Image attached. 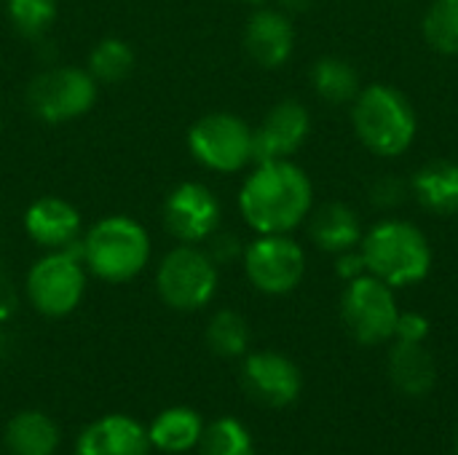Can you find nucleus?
Listing matches in <instances>:
<instances>
[{"mask_svg": "<svg viewBox=\"0 0 458 455\" xmlns=\"http://www.w3.org/2000/svg\"><path fill=\"white\" fill-rule=\"evenodd\" d=\"M403 196H405V185L394 182V180H384L373 188V201L381 206H394L403 201Z\"/></svg>", "mask_w": 458, "mask_h": 455, "instance_id": "obj_29", "label": "nucleus"}, {"mask_svg": "<svg viewBox=\"0 0 458 455\" xmlns=\"http://www.w3.org/2000/svg\"><path fill=\"white\" fill-rule=\"evenodd\" d=\"M156 287L174 311H199L217 292V263L196 244H180L158 265Z\"/></svg>", "mask_w": 458, "mask_h": 455, "instance_id": "obj_5", "label": "nucleus"}, {"mask_svg": "<svg viewBox=\"0 0 458 455\" xmlns=\"http://www.w3.org/2000/svg\"><path fill=\"white\" fill-rule=\"evenodd\" d=\"M242 381L247 394L266 408H290L303 389L301 370L279 351H255L244 359Z\"/></svg>", "mask_w": 458, "mask_h": 455, "instance_id": "obj_12", "label": "nucleus"}, {"mask_svg": "<svg viewBox=\"0 0 458 455\" xmlns=\"http://www.w3.org/2000/svg\"><path fill=\"white\" fill-rule=\"evenodd\" d=\"M311 131V115L303 102L284 99L268 110L263 123L252 129V161H284L298 153Z\"/></svg>", "mask_w": 458, "mask_h": 455, "instance_id": "obj_13", "label": "nucleus"}, {"mask_svg": "<svg viewBox=\"0 0 458 455\" xmlns=\"http://www.w3.org/2000/svg\"><path fill=\"white\" fill-rule=\"evenodd\" d=\"M338 274H341V279H346V282H352V279H357V276L368 274L362 255H360V252H354V249L341 252V255H338Z\"/></svg>", "mask_w": 458, "mask_h": 455, "instance_id": "obj_30", "label": "nucleus"}, {"mask_svg": "<svg viewBox=\"0 0 458 455\" xmlns=\"http://www.w3.org/2000/svg\"><path fill=\"white\" fill-rule=\"evenodd\" d=\"M86 292V271L72 255L54 249L27 274V298L43 316L59 319L78 308Z\"/></svg>", "mask_w": 458, "mask_h": 455, "instance_id": "obj_10", "label": "nucleus"}, {"mask_svg": "<svg viewBox=\"0 0 458 455\" xmlns=\"http://www.w3.org/2000/svg\"><path fill=\"white\" fill-rule=\"evenodd\" d=\"M164 225L180 244L209 241L220 225V201L207 185L182 182L164 201Z\"/></svg>", "mask_w": 458, "mask_h": 455, "instance_id": "obj_11", "label": "nucleus"}, {"mask_svg": "<svg viewBox=\"0 0 458 455\" xmlns=\"http://www.w3.org/2000/svg\"><path fill=\"white\" fill-rule=\"evenodd\" d=\"M311 204L314 185L290 158L258 164L239 193L242 217L255 233H293L311 215Z\"/></svg>", "mask_w": 458, "mask_h": 455, "instance_id": "obj_1", "label": "nucleus"}, {"mask_svg": "<svg viewBox=\"0 0 458 455\" xmlns=\"http://www.w3.org/2000/svg\"><path fill=\"white\" fill-rule=\"evenodd\" d=\"M411 193L419 204L440 217H451L458 212V164L454 161H432L421 166L411 180Z\"/></svg>", "mask_w": 458, "mask_h": 455, "instance_id": "obj_18", "label": "nucleus"}, {"mask_svg": "<svg viewBox=\"0 0 458 455\" xmlns=\"http://www.w3.org/2000/svg\"><path fill=\"white\" fill-rule=\"evenodd\" d=\"M244 48L255 64L266 70L282 67L295 48V29L290 16L274 8L255 11L244 29Z\"/></svg>", "mask_w": 458, "mask_h": 455, "instance_id": "obj_15", "label": "nucleus"}, {"mask_svg": "<svg viewBox=\"0 0 458 455\" xmlns=\"http://www.w3.org/2000/svg\"><path fill=\"white\" fill-rule=\"evenodd\" d=\"M201 432H204V421L191 408H169V410L158 413L148 426L150 445L161 453L172 455L196 451Z\"/></svg>", "mask_w": 458, "mask_h": 455, "instance_id": "obj_20", "label": "nucleus"}, {"mask_svg": "<svg viewBox=\"0 0 458 455\" xmlns=\"http://www.w3.org/2000/svg\"><path fill=\"white\" fill-rule=\"evenodd\" d=\"M352 123L360 142L381 158L403 156L419 131V118L411 99L389 83L360 88L352 102Z\"/></svg>", "mask_w": 458, "mask_h": 455, "instance_id": "obj_3", "label": "nucleus"}, {"mask_svg": "<svg viewBox=\"0 0 458 455\" xmlns=\"http://www.w3.org/2000/svg\"><path fill=\"white\" fill-rule=\"evenodd\" d=\"M306 3H309V0H284V5H287V8H303Z\"/></svg>", "mask_w": 458, "mask_h": 455, "instance_id": "obj_32", "label": "nucleus"}, {"mask_svg": "<svg viewBox=\"0 0 458 455\" xmlns=\"http://www.w3.org/2000/svg\"><path fill=\"white\" fill-rule=\"evenodd\" d=\"M456 455H458V429H456Z\"/></svg>", "mask_w": 458, "mask_h": 455, "instance_id": "obj_34", "label": "nucleus"}, {"mask_svg": "<svg viewBox=\"0 0 458 455\" xmlns=\"http://www.w3.org/2000/svg\"><path fill=\"white\" fill-rule=\"evenodd\" d=\"M311 241L330 255H341L349 249H357L362 241V225L357 220V212L346 204H325L314 212L309 225Z\"/></svg>", "mask_w": 458, "mask_h": 455, "instance_id": "obj_19", "label": "nucleus"}, {"mask_svg": "<svg viewBox=\"0 0 458 455\" xmlns=\"http://www.w3.org/2000/svg\"><path fill=\"white\" fill-rule=\"evenodd\" d=\"M311 86L314 91L330 105L354 102L360 94V75L352 62L341 56H325L311 67Z\"/></svg>", "mask_w": 458, "mask_h": 455, "instance_id": "obj_22", "label": "nucleus"}, {"mask_svg": "<svg viewBox=\"0 0 458 455\" xmlns=\"http://www.w3.org/2000/svg\"><path fill=\"white\" fill-rule=\"evenodd\" d=\"M360 255L368 274L394 290L419 284L432 271V247L427 233L408 220H381L362 233Z\"/></svg>", "mask_w": 458, "mask_h": 455, "instance_id": "obj_2", "label": "nucleus"}, {"mask_svg": "<svg viewBox=\"0 0 458 455\" xmlns=\"http://www.w3.org/2000/svg\"><path fill=\"white\" fill-rule=\"evenodd\" d=\"M207 346L223 359L244 357L247 346H250V324H247V319L239 311H231V308L217 311L207 324Z\"/></svg>", "mask_w": 458, "mask_h": 455, "instance_id": "obj_23", "label": "nucleus"}, {"mask_svg": "<svg viewBox=\"0 0 458 455\" xmlns=\"http://www.w3.org/2000/svg\"><path fill=\"white\" fill-rule=\"evenodd\" d=\"M209 239H215L212 241V249H209V257L215 263H228V260H233L239 255V241L233 236H215L212 233Z\"/></svg>", "mask_w": 458, "mask_h": 455, "instance_id": "obj_31", "label": "nucleus"}, {"mask_svg": "<svg viewBox=\"0 0 458 455\" xmlns=\"http://www.w3.org/2000/svg\"><path fill=\"white\" fill-rule=\"evenodd\" d=\"M429 335V319L424 314H416V311H408L397 316V327H394V338L397 341H405V343H424Z\"/></svg>", "mask_w": 458, "mask_h": 455, "instance_id": "obj_28", "label": "nucleus"}, {"mask_svg": "<svg viewBox=\"0 0 458 455\" xmlns=\"http://www.w3.org/2000/svg\"><path fill=\"white\" fill-rule=\"evenodd\" d=\"M244 3H255L258 5V3H266V0H244Z\"/></svg>", "mask_w": 458, "mask_h": 455, "instance_id": "obj_33", "label": "nucleus"}, {"mask_svg": "<svg viewBox=\"0 0 458 455\" xmlns=\"http://www.w3.org/2000/svg\"><path fill=\"white\" fill-rule=\"evenodd\" d=\"M83 260L97 279L123 284L145 271L150 260V239L137 220L113 215L89 228L83 239Z\"/></svg>", "mask_w": 458, "mask_h": 455, "instance_id": "obj_4", "label": "nucleus"}, {"mask_svg": "<svg viewBox=\"0 0 458 455\" xmlns=\"http://www.w3.org/2000/svg\"><path fill=\"white\" fill-rule=\"evenodd\" d=\"M5 448L11 455H54L59 426L40 410H21L5 426Z\"/></svg>", "mask_w": 458, "mask_h": 455, "instance_id": "obj_21", "label": "nucleus"}, {"mask_svg": "<svg viewBox=\"0 0 458 455\" xmlns=\"http://www.w3.org/2000/svg\"><path fill=\"white\" fill-rule=\"evenodd\" d=\"M421 29L432 51L445 56L458 54V0H432Z\"/></svg>", "mask_w": 458, "mask_h": 455, "instance_id": "obj_26", "label": "nucleus"}, {"mask_svg": "<svg viewBox=\"0 0 458 455\" xmlns=\"http://www.w3.org/2000/svg\"><path fill=\"white\" fill-rule=\"evenodd\" d=\"M8 19L21 35L38 38L54 24L56 0H8Z\"/></svg>", "mask_w": 458, "mask_h": 455, "instance_id": "obj_27", "label": "nucleus"}, {"mask_svg": "<svg viewBox=\"0 0 458 455\" xmlns=\"http://www.w3.org/2000/svg\"><path fill=\"white\" fill-rule=\"evenodd\" d=\"M148 426L123 413L91 421L75 440V455H150Z\"/></svg>", "mask_w": 458, "mask_h": 455, "instance_id": "obj_14", "label": "nucleus"}, {"mask_svg": "<svg viewBox=\"0 0 458 455\" xmlns=\"http://www.w3.org/2000/svg\"><path fill=\"white\" fill-rule=\"evenodd\" d=\"M244 274L266 295L293 292L306 274V252L290 233H258L244 249Z\"/></svg>", "mask_w": 458, "mask_h": 455, "instance_id": "obj_9", "label": "nucleus"}, {"mask_svg": "<svg viewBox=\"0 0 458 455\" xmlns=\"http://www.w3.org/2000/svg\"><path fill=\"white\" fill-rule=\"evenodd\" d=\"M97 102V80L81 67H54L40 72L27 88V105L46 123H64L86 115Z\"/></svg>", "mask_w": 458, "mask_h": 455, "instance_id": "obj_8", "label": "nucleus"}, {"mask_svg": "<svg viewBox=\"0 0 458 455\" xmlns=\"http://www.w3.org/2000/svg\"><path fill=\"white\" fill-rule=\"evenodd\" d=\"M24 231L38 247L64 249L81 233V215L70 201L56 196H43L27 206Z\"/></svg>", "mask_w": 458, "mask_h": 455, "instance_id": "obj_16", "label": "nucleus"}, {"mask_svg": "<svg viewBox=\"0 0 458 455\" xmlns=\"http://www.w3.org/2000/svg\"><path fill=\"white\" fill-rule=\"evenodd\" d=\"M341 316L352 338L362 346H378L394 338L400 316L394 287L376 279L373 274H362L346 282L341 298Z\"/></svg>", "mask_w": 458, "mask_h": 455, "instance_id": "obj_6", "label": "nucleus"}, {"mask_svg": "<svg viewBox=\"0 0 458 455\" xmlns=\"http://www.w3.org/2000/svg\"><path fill=\"white\" fill-rule=\"evenodd\" d=\"M389 378L397 392L408 397H424L437 383L435 357L424 349V343L397 341V346L389 354Z\"/></svg>", "mask_w": 458, "mask_h": 455, "instance_id": "obj_17", "label": "nucleus"}, {"mask_svg": "<svg viewBox=\"0 0 458 455\" xmlns=\"http://www.w3.org/2000/svg\"><path fill=\"white\" fill-rule=\"evenodd\" d=\"M134 70V51L121 38H105L89 54V75L97 83H121Z\"/></svg>", "mask_w": 458, "mask_h": 455, "instance_id": "obj_24", "label": "nucleus"}, {"mask_svg": "<svg viewBox=\"0 0 458 455\" xmlns=\"http://www.w3.org/2000/svg\"><path fill=\"white\" fill-rule=\"evenodd\" d=\"M188 150L204 169L233 174L252 161V129L233 113H209L191 126Z\"/></svg>", "mask_w": 458, "mask_h": 455, "instance_id": "obj_7", "label": "nucleus"}, {"mask_svg": "<svg viewBox=\"0 0 458 455\" xmlns=\"http://www.w3.org/2000/svg\"><path fill=\"white\" fill-rule=\"evenodd\" d=\"M196 451L199 455H255V442L242 421L217 418L204 426Z\"/></svg>", "mask_w": 458, "mask_h": 455, "instance_id": "obj_25", "label": "nucleus"}]
</instances>
